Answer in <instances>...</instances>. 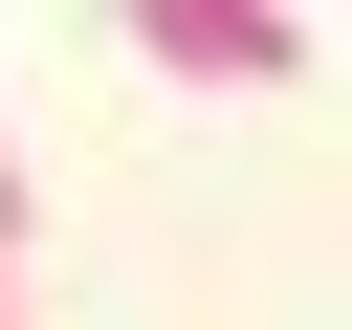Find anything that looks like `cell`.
<instances>
[{
	"instance_id": "7a4b0ae2",
	"label": "cell",
	"mask_w": 352,
	"mask_h": 330,
	"mask_svg": "<svg viewBox=\"0 0 352 330\" xmlns=\"http://www.w3.org/2000/svg\"><path fill=\"white\" fill-rule=\"evenodd\" d=\"M22 242H44V176H22V132H0V264H22Z\"/></svg>"
},
{
	"instance_id": "6da1fadb",
	"label": "cell",
	"mask_w": 352,
	"mask_h": 330,
	"mask_svg": "<svg viewBox=\"0 0 352 330\" xmlns=\"http://www.w3.org/2000/svg\"><path fill=\"white\" fill-rule=\"evenodd\" d=\"M132 44H154L176 88H286V66H308V0H132Z\"/></svg>"
},
{
	"instance_id": "3957f363",
	"label": "cell",
	"mask_w": 352,
	"mask_h": 330,
	"mask_svg": "<svg viewBox=\"0 0 352 330\" xmlns=\"http://www.w3.org/2000/svg\"><path fill=\"white\" fill-rule=\"evenodd\" d=\"M0 330H44V308H22V264H0Z\"/></svg>"
}]
</instances>
